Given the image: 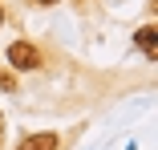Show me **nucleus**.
<instances>
[{"instance_id":"nucleus-5","label":"nucleus","mask_w":158,"mask_h":150,"mask_svg":"<svg viewBox=\"0 0 158 150\" xmlns=\"http://www.w3.org/2000/svg\"><path fill=\"white\" fill-rule=\"evenodd\" d=\"M37 4H41V8H49V4H57V0H37Z\"/></svg>"},{"instance_id":"nucleus-4","label":"nucleus","mask_w":158,"mask_h":150,"mask_svg":"<svg viewBox=\"0 0 158 150\" xmlns=\"http://www.w3.org/2000/svg\"><path fill=\"white\" fill-rule=\"evenodd\" d=\"M0 89H16V81H12L8 73H0Z\"/></svg>"},{"instance_id":"nucleus-1","label":"nucleus","mask_w":158,"mask_h":150,"mask_svg":"<svg viewBox=\"0 0 158 150\" xmlns=\"http://www.w3.org/2000/svg\"><path fill=\"white\" fill-rule=\"evenodd\" d=\"M8 65L12 69H37L41 65V53L28 45V41H12L8 45Z\"/></svg>"},{"instance_id":"nucleus-7","label":"nucleus","mask_w":158,"mask_h":150,"mask_svg":"<svg viewBox=\"0 0 158 150\" xmlns=\"http://www.w3.org/2000/svg\"><path fill=\"white\" fill-rule=\"evenodd\" d=\"M0 24H4V8H0Z\"/></svg>"},{"instance_id":"nucleus-3","label":"nucleus","mask_w":158,"mask_h":150,"mask_svg":"<svg viewBox=\"0 0 158 150\" xmlns=\"http://www.w3.org/2000/svg\"><path fill=\"white\" fill-rule=\"evenodd\" d=\"M138 49H142L146 57H158V45H154V24H146L142 33H138Z\"/></svg>"},{"instance_id":"nucleus-2","label":"nucleus","mask_w":158,"mask_h":150,"mask_svg":"<svg viewBox=\"0 0 158 150\" xmlns=\"http://www.w3.org/2000/svg\"><path fill=\"white\" fill-rule=\"evenodd\" d=\"M20 150H57V134H28Z\"/></svg>"},{"instance_id":"nucleus-6","label":"nucleus","mask_w":158,"mask_h":150,"mask_svg":"<svg viewBox=\"0 0 158 150\" xmlns=\"http://www.w3.org/2000/svg\"><path fill=\"white\" fill-rule=\"evenodd\" d=\"M0 138H4V118H0Z\"/></svg>"}]
</instances>
